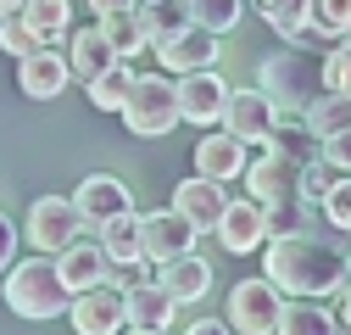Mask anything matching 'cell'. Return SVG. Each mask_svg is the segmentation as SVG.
<instances>
[{
    "mask_svg": "<svg viewBox=\"0 0 351 335\" xmlns=\"http://www.w3.org/2000/svg\"><path fill=\"white\" fill-rule=\"evenodd\" d=\"M117 117H123V129L140 135V140L173 135V123H179V90H173V78H162V73H134V84H128Z\"/></svg>",
    "mask_w": 351,
    "mask_h": 335,
    "instance_id": "obj_4",
    "label": "cell"
},
{
    "mask_svg": "<svg viewBox=\"0 0 351 335\" xmlns=\"http://www.w3.org/2000/svg\"><path fill=\"white\" fill-rule=\"evenodd\" d=\"M134 12H140V23H145L151 39H162V34H173V28L190 23V6H184V0H134Z\"/></svg>",
    "mask_w": 351,
    "mask_h": 335,
    "instance_id": "obj_28",
    "label": "cell"
},
{
    "mask_svg": "<svg viewBox=\"0 0 351 335\" xmlns=\"http://www.w3.org/2000/svg\"><path fill=\"white\" fill-rule=\"evenodd\" d=\"M262 246H268L262 268H268V279L285 290V297H329V290L346 279V251H335L329 240L306 235V229L268 235Z\"/></svg>",
    "mask_w": 351,
    "mask_h": 335,
    "instance_id": "obj_1",
    "label": "cell"
},
{
    "mask_svg": "<svg viewBox=\"0 0 351 335\" xmlns=\"http://www.w3.org/2000/svg\"><path fill=\"white\" fill-rule=\"evenodd\" d=\"M101 34H106V45L123 56V62H134L140 51H151V34H145V23H140V12L134 6H117V12H101V23H95Z\"/></svg>",
    "mask_w": 351,
    "mask_h": 335,
    "instance_id": "obj_22",
    "label": "cell"
},
{
    "mask_svg": "<svg viewBox=\"0 0 351 335\" xmlns=\"http://www.w3.org/2000/svg\"><path fill=\"white\" fill-rule=\"evenodd\" d=\"M17 17L34 28L39 45H62L67 28H73V0H23Z\"/></svg>",
    "mask_w": 351,
    "mask_h": 335,
    "instance_id": "obj_23",
    "label": "cell"
},
{
    "mask_svg": "<svg viewBox=\"0 0 351 335\" xmlns=\"http://www.w3.org/2000/svg\"><path fill=\"white\" fill-rule=\"evenodd\" d=\"M256 12H262V23H268L279 39H290L306 23V0H256Z\"/></svg>",
    "mask_w": 351,
    "mask_h": 335,
    "instance_id": "obj_32",
    "label": "cell"
},
{
    "mask_svg": "<svg viewBox=\"0 0 351 335\" xmlns=\"http://www.w3.org/2000/svg\"><path fill=\"white\" fill-rule=\"evenodd\" d=\"M73 207H78V218L90 224V229H101L112 213H123V207H134V196H128V185L117 179V174H90L78 190H73Z\"/></svg>",
    "mask_w": 351,
    "mask_h": 335,
    "instance_id": "obj_16",
    "label": "cell"
},
{
    "mask_svg": "<svg viewBox=\"0 0 351 335\" xmlns=\"http://www.w3.org/2000/svg\"><path fill=\"white\" fill-rule=\"evenodd\" d=\"M128 84H134V62H112V67H101L90 84H84V90H90V106L95 112H117L123 106V95H128Z\"/></svg>",
    "mask_w": 351,
    "mask_h": 335,
    "instance_id": "obj_26",
    "label": "cell"
},
{
    "mask_svg": "<svg viewBox=\"0 0 351 335\" xmlns=\"http://www.w3.org/2000/svg\"><path fill=\"white\" fill-rule=\"evenodd\" d=\"M101 251H106V263L145 257V246H140V213H134V207H123V213H112L101 224Z\"/></svg>",
    "mask_w": 351,
    "mask_h": 335,
    "instance_id": "obj_24",
    "label": "cell"
},
{
    "mask_svg": "<svg viewBox=\"0 0 351 335\" xmlns=\"http://www.w3.org/2000/svg\"><path fill=\"white\" fill-rule=\"evenodd\" d=\"M318 207H324V218H329L335 229L351 235V179H329V190L318 196Z\"/></svg>",
    "mask_w": 351,
    "mask_h": 335,
    "instance_id": "obj_34",
    "label": "cell"
},
{
    "mask_svg": "<svg viewBox=\"0 0 351 335\" xmlns=\"http://www.w3.org/2000/svg\"><path fill=\"white\" fill-rule=\"evenodd\" d=\"M329 297H335V330H351V279H340Z\"/></svg>",
    "mask_w": 351,
    "mask_h": 335,
    "instance_id": "obj_37",
    "label": "cell"
},
{
    "mask_svg": "<svg viewBox=\"0 0 351 335\" xmlns=\"http://www.w3.org/2000/svg\"><path fill=\"white\" fill-rule=\"evenodd\" d=\"M140 246H145V263H162V257L190 251L195 229H190L184 213H173V207H162V213H140Z\"/></svg>",
    "mask_w": 351,
    "mask_h": 335,
    "instance_id": "obj_15",
    "label": "cell"
},
{
    "mask_svg": "<svg viewBox=\"0 0 351 335\" xmlns=\"http://www.w3.org/2000/svg\"><path fill=\"white\" fill-rule=\"evenodd\" d=\"M279 330H285V335H329V330H335V313L318 308L313 297H301V302H285Z\"/></svg>",
    "mask_w": 351,
    "mask_h": 335,
    "instance_id": "obj_27",
    "label": "cell"
},
{
    "mask_svg": "<svg viewBox=\"0 0 351 335\" xmlns=\"http://www.w3.org/2000/svg\"><path fill=\"white\" fill-rule=\"evenodd\" d=\"M12 257H17V224L0 213V274H6V263H12Z\"/></svg>",
    "mask_w": 351,
    "mask_h": 335,
    "instance_id": "obj_38",
    "label": "cell"
},
{
    "mask_svg": "<svg viewBox=\"0 0 351 335\" xmlns=\"http://www.w3.org/2000/svg\"><path fill=\"white\" fill-rule=\"evenodd\" d=\"M212 235L223 240V251H234V257L256 251L262 240H268V224H262V201H256V196H251V201H229Z\"/></svg>",
    "mask_w": 351,
    "mask_h": 335,
    "instance_id": "obj_18",
    "label": "cell"
},
{
    "mask_svg": "<svg viewBox=\"0 0 351 335\" xmlns=\"http://www.w3.org/2000/svg\"><path fill=\"white\" fill-rule=\"evenodd\" d=\"M0 51H6V56H28V51H39L34 28H28L17 12H6V17H0Z\"/></svg>",
    "mask_w": 351,
    "mask_h": 335,
    "instance_id": "obj_35",
    "label": "cell"
},
{
    "mask_svg": "<svg viewBox=\"0 0 351 335\" xmlns=\"http://www.w3.org/2000/svg\"><path fill=\"white\" fill-rule=\"evenodd\" d=\"M279 313H285V290L268 274L240 279L229 290V330H240V335H279Z\"/></svg>",
    "mask_w": 351,
    "mask_h": 335,
    "instance_id": "obj_5",
    "label": "cell"
},
{
    "mask_svg": "<svg viewBox=\"0 0 351 335\" xmlns=\"http://www.w3.org/2000/svg\"><path fill=\"white\" fill-rule=\"evenodd\" d=\"M67 319H73L78 335H117V330H123V290H117L112 279H95V285L73 290Z\"/></svg>",
    "mask_w": 351,
    "mask_h": 335,
    "instance_id": "obj_8",
    "label": "cell"
},
{
    "mask_svg": "<svg viewBox=\"0 0 351 335\" xmlns=\"http://www.w3.org/2000/svg\"><path fill=\"white\" fill-rule=\"evenodd\" d=\"M256 78H262V95H268L279 112H301L306 101L324 90V51H306V45L279 51V56L262 62Z\"/></svg>",
    "mask_w": 351,
    "mask_h": 335,
    "instance_id": "obj_3",
    "label": "cell"
},
{
    "mask_svg": "<svg viewBox=\"0 0 351 335\" xmlns=\"http://www.w3.org/2000/svg\"><path fill=\"white\" fill-rule=\"evenodd\" d=\"M156 285L167 290L173 302H201L206 290H212V263L195 257V246H190V251H179V257H162Z\"/></svg>",
    "mask_w": 351,
    "mask_h": 335,
    "instance_id": "obj_17",
    "label": "cell"
},
{
    "mask_svg": "<svg viewBox=\"0 0 351 335\" xmlns=\"http://www.w3.org/2000/svg\"><path fill=\"white\" fill-rule=\"evenodd\" d=\"M78 229H84V218H78L73 196H39V201L28 207V246H34V251H51V257H56Z\"/></svg>",
    "mask_w": 351,
    "mask_h": 335,
    "instance_id": "obj_9",
    "label": "cell"
},
{
    "mask_svg": "<svg viewBox=\"0 0 351 335\" xmlns=\"http://www.w3.org/2000/svg\"><path fill=\"white\" fill-rule=\"evenodd\" d=\"M17 90L28 101H56L67 90V56L56 45H39V51L17 56Z\"/></svg>",
    "mask_w": 351,
    "mask_h": 335,
    "instance_id": "obj_13",
    "label": "cell"
},
{
    "mask_svg": "<svg viewBox=\"0 0 351 335\" xmlns=\"http://www.w3.org/2000/svg\"><path fill=\"white\" fill-rule=\"evenodd\" d=\"M184 6H190V23H201L212 34H229L245 17V0H184Z\"/></svg>",
    "mask_w": 351,
    "mask_h": 335,
    "instance_id": "obj_29",
    "label": "cell"
},
{
    "mask_svg": "<svg viewBox=\"0 0 351 335\" xmlns=\"http://www.w3.org/2000/svg\"><path fill=\"white\" fill-rule=\"evenodd\" d=\"M173 319H179V302H173L162 285L140 279V285H128V290H123V330L162 335V330H173Z\"/></svg>",
    "mask_w": 351,
    "mask_h": 335,
    "instance_id": "obj_11",
    "label": "cell"
},
{
    "mask_svg": "<svg viewBox=\"0 0 351 335\" xmlns=\"http://www.w3.org/2000/svg\"><path fill=\"white\" fill-rule=\"evenodd\" d=\"M306 23H313L324 39L351 34V0H306Z\"/></svg>",
    "mask_w": 351,
    "mask_h": 335,
    "instance_id": "obj_31",
    "label": "cell"
},
{
    "mask_svg": "<svg viewBox=\"0 0 351 335\" xmlns=\"http://www.w3.org/2000/svg\"><path fill=\"white\" fill-rule=\"evenodd\" d=\"M324 90L351 95V39H346V34H340L335 45L324 51Z\"/></svg>",
    "mask_w": 351,
    "mask_h": 335,
    "instance_id": "obj_33",
    "label": "cell"
},
{
    "mask_svg": "<svg viewBox=\"0 0 351 335\" xmlns=\"http://www.w3.org/2000/svg\"><path fill=\"white\" fill-rule=\"evenodd\" d=\"M173 90H179V123H195V129H217V117L229 106V84L217 67H190L173 78Z\"/></svg>",
    "mask_w": 351,
    "mask_h": 335,
    "instance_id": "obj_6",
    "label": "cell"
},
{
    "mask_svg": "<svg viewBox=\"0 0 351 335\" xmlns=\"http://www.w3.org/2000/svg\"><path fill=\"white\" fill-rule=\"evenodd\" d=\"M346 279H351V251H346Z\"/></svg>",
    "mask_w": 351,
    "mask_h": 335,
    "instance_id": "obj_41",
    "label": "cell"
},
{
    "mask_svg": "<svg viewBox=\"0 0 351 335\" xmlns=\"http://www.w3.org/2000/svg\"><path fill=\"white\" fill-rule=\"evenodd\" d=\"M223 207H229L223 179H206V174H195V179H184L179 190H173V213H184L195 235H212V229H217V218H223Z\"/></svg>",
    "mask_w": 351,
    "mask_h": 335,
    "instance_id": "obj_12",
    "label": "cell"
},
{
    "mask_svg": "<svg viewBox=\"0 0 351 335\" xmlns=\"http://www.w3.org/2000/svg\"><path fill=\"white\" fill-rule=\"evenodd\" d=\"M106 251H101V240H67L62 251H56V274H62V285L67 290H84V285H95V279H106Z\"/></svg>",
    "mask_w": 351,
    "mask_h": 335,
    "instance_id": "obj_21",
    "label": "cell"
},
{
    "mask_svg": "<svg viewBox=\"0 0 351 335\" xmlns=\"http://www.w3.org/2000/svg\"><path fill=\"white\" fill-rule=\"evenodd\" d=\"M23 6V0H0V17H6V12H17Z\"/></svg>",
    "mask_w": 351,
    "mask_h": 335,
    "instance_id": "obj_40",
    "label": "cell"
},
{
    "mask_svg": "<svg viewBox=\"0 0 351 335\" xmlns=\"http://www.w3.org/2000/svg\"><path fill=\"white\" fill-rule=\"evenodd\" d=\"M295 117H301L306 129H313V135L324 140V135H335V129H346V123H351V95H335V90H318V95L306 101V106H301Z\"/></svg>",
    "mask_w": 351,
    "mask_h": 335,
    "instance_id": "obj_25",
    "label": "cell"
},
{
    "mask_svg": "<svg viewBox=\"0 0 351 335\" xmlns=\"http://www.w3.org/2000/svg\"><path fill=\"white\" fill-rule=\"evenodd\" d=\"M262 224H268V235H295V229H306V224H313V218H306V196L262 201Z\"/></svg>",
    "mask_w": 351,
    "mask_h": 335,
    "instance_id": "obj_30",
    "label": "cell"
},
{
    "mask_svg": "<svg viewBox=\"0 0 351 335\" xmlns=\"http://www.w3.org/2000/svg\"><path fill=\"white\" fill-rule=\"evenodd\" d=\"M274 117H279V106L262 95V90H229V106H223V129L229 135H240L245 146H262L268 140V129H274Z\"/></svg>",
    "mask_w": 351,
    "mask_h": 335,
    "instance_id": "obj_14",
    "label": "cell"
},
{
    "mask_svg": "<svg viewBox=\"0 0 351 335\" xmlns=\"http://www.w3.org/2000/svg\"><path fill=\"white\" fill-rule=\"evenodd\" d=\"M90 6H95V17H101V12H117V6H134V0H90Z\"/></svg>",
    "mask_w": 351,
    "mask_h": 335,
    "instance_id": "obj_39",
    "label": "cell"
},
{
    "mask_svg": "<svg viewBox=\"0 0 351 335\" xmlns=\"http://www.w3.org/2000/svg\"><path fill=\"white\" fill-rule=\"evenodd\" d=\"M318 157L335 168V174H351V123L346 129H335V135H324L318 140Z\"/></svg>",
    "mask_w": 351,
    "mask_h": 335,
    "instance_id": "obj_36",
    "label": "cell"
},
{
    "mask_svg": "<svg viewBox=\"0 0 351 335\" xmlns=\"http://www.w3.org/2000/svg\"><path fill=\"white\" fill-rule=\"evenodd\" d=\"M73 302V290L62 285L56 274V257L51 251H34V257H12L6 263V308L17 319H62Z\"/></svg>",
    "mask_w": 351,
    "mask_h": 335,
    "instance_id": "obj_2",
    "label": "cell"
},
{
    "mask_svg": "<svg viewBox=\"0 0 351 335\" xmlns=\"http://www.w3.org/2000/svg\"><path fill=\"white\" fill-rule=\"evenodd\" d=\"M245 157H251V146L240 135H229V129L201 135L195 140V174H206V179H240L245 174Z\"/></svg>",
    "mask_w": 351,
    "mask_h": 335,
    "instance_id": "obj_19",
    "label": "cell"
},
{
    "mask_svg": "<svg viewBox=\"0 0 351 335\" xmlns=\"http://www.w3.org/2000/svg\"><path fill=\"white\" fill-rule=\"evenodd\" d=\"M62 56H67V78H84V84H90L101 67H112L117 62V51L106 45V34L101 28H67V39H62Z\"/></svg>",
    "mask_w": 351,
    "mask_h": 335,
    "instance_id": "obj_20",
    "label": "cell"
},
{
    "mask_svg": "<svg viewBox=\"0 0 351 335\" xmlns=\"http://www.w3.org/2000/svg\"><path fill=\"white\" fill-rule=\"evenodd\" d=\"M240 179L251 185L256 201H285V196H301V162L268 146L262 157H245V174Z\"/></svg>",
    "mask_w": 351,
    "mask_h": 335,
    "instance_id": "obj_10",
    "label": "cell"
},
{
    "mask_svg": "<svg viewBox=\"0 0 351 335\" xmlns=\"http://www.w3.org/2000/svg\"><path fill=\"white\" fill-rule=\"evenodd\" d=\"M223 34H212L201 23H184V28H173L162 39H151V51L167 73H190V67H217V56H223V45H217Z\"/></svg>",
    "mask_w": 351,
    "mask_h": 335,
    "instance_id": "obj_7",
    "label": "cell"
}]
</instances>
